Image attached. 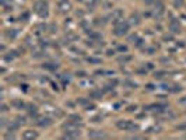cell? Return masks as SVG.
<instances>
[{
    "mask_svg": "<svg viewBox=\"0 0 186 140\" xmlns=\"http://www.w3.org/2000/svg\"><path fill=\"white\" fill-rule=\"evenodd\" d=\"M3 1V4H6V3H9V1H13V0H1Z\"/></svg>",
    "mask_w": 186,
    "mask_h": 140,
    "instance_id": "obj_10",
    "label": "cell"
},
{
    "mask_svg": "<svg viewBox=\"0 0 186 140\" xmlns=\"http://www.w3.org/2000/svg\"><path fill=\"white\" fill-rule=\"evenodd\" d=\"M169 27H171V29H172L173 32H178V31L181 29V27H179V24H176L175 21H172V23L169 24Z\"/></svg>",
    "mask_w": 186,
    "mask_h": 140,
    "instance_id": "obj_7",
    "label": "cell"
},
{
    "mask_svg": "<svg viewBox=\"0 0 186 140\" xmlns=\"http://www.w3.org/2000/svg\"><path fill=\"white\" fill-rule=\"evenodd\" d=\"M34 10H35V13L41 17V18H46L48 17V3H46L45 0H38L35 1V4H34Z\"/></svg>",
    "mask_w": 186,
    "mask_h": 140,
    "instance_id": "obj_1",
    "label": "cell"
},
{
    "mask_svg": "<svg viewBox=\"0 0 186 140\" xmlns=\"http://www.w3.org/2000/svg\"><path fill=\"white\" fill-rule=\"evenodd\" d=\"M88 136H90V137H97V139H98V137H106V135H105L102 130H91L90 133H88Z\"/></svg>",
    "mask_w": 186,
    "mask_h": 140,
    "instance_id": "obj_6",
    "label": "cell"
},
{
    "mask_svg": "<svg viewBox=\"0 0 186 140\" xmlns=\"http://www.w3.org/2000/svg\"><path fill=\"white\" fill-rule=\"evenodd\" d=\"M23 137L24 139H36V137H38V133L34 130H27L23 133Z\"/></svg>",
    "mask_w": 186,
    "mask_h": 140,
    "instance_id": "obj_5",
    "label": "cell"
},
{
    "mask_svg": "<svg viewBox=\"0 0 186 140\" xmlns=\"http://www.w3.org/2000/svg\"><path fill=\"white\" fill-rule=\"evenodd\" d=\"M129 31V24L126 21H118V23H115V35H118V37H122L125 34Z\"/></svg>",
    "mask_w": 186,
    "mask_h": 140,
    "instance_id": "obj_2",
    "label": "cell"
},
{
    "mask_svg": "<svg viewBox=\"0 0 186 140\" xmlns=\"http://www.w3.org/2000/svg\"><path fill=\"white\" fill-rule=\"evenodd\" d=\"M179 102H181V104H186V97L183 98V99H181V101H179Z\"/></svg>",
    "mask_w": 186,
    "mask_h": 140,
    "instance_id": "obj_9",
    "label": "cell"
},
{
    "mask_svg": "<svg viewBox=\"0 0 186 140\" xmlns=\"http://www.w3.org/2000/svg\"><path fill=\"white\" fill-rule=\"evenodd\" d=\"M58 7H59L60 13H66V11H69V10L72 9V3H70L69 0H59Z\"/></svg>",
    "mask_w": 186,
    "mask_h": 140,
    "instance_id": "obj_4",
    "label": "cell"
},
{
    "mask_svg": "<svg viewBox=\"0 0 186 140\" xmlns=\"http://www.w3.org/2000/svg\"><path fill=\"white\" fill-rule=\"evenodd\" d=\"M119 129H122V130H133V129H137V126L130 121H119L116 123Z\"/></svg>",
    "mask_w": 186,
    "mask_h": 140,
    "instance_id": "obj_3",
    "label": "cell"
},
{
    "mask_svg": "<svg viewBox=\"0 0 186 140\" xmlns=\"http://www.w3.org/2000/svg\"><path fill=\"white\" fill-rule=\"evenodd\" d=\"M13 105L14 107H24V104L20 102V101H13Z\"/></svg>",
    "mask_w": 186,
    "mask_h": 140,
    "instance_id": "obj_8",
    "label": "cell"
}]
</instances>
